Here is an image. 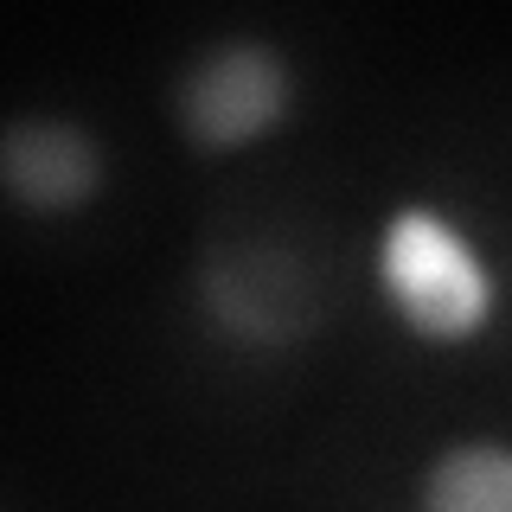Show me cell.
<instances>
[{"mask_svg": "<svg viewBox=\"0 0 512 512\" xmlns=\"http://www.w3.org/2000/svg\"><path fill=\"white\" fill-rule=\"evenodd\" d=\"M365 276L391 327L429 352L480 346L506 320V269L493 263L468 218L423 192L397 199L372 224Z\"/></svg>", "mask_w": 512, "mask_h": 512, "instance_id": "1", "label": "cell"}, {"mask_svg": "<svg viewBox=\"0 0 512 512\" xmlns=\"http://www.w3.org/2000/svg\"><path fill=\"white\" fill-rule=\"evenodd\" d=\"M301 116V64L276 32L231 26L199 39L167 77V122L192 160H244Z\"/></svg>", "mask_w": 512, "mask_h": 512, "instance_id": "2", "label": "cell"}, {"mask_svg": "<svg viewBox=\"0 0 512 512\" xmlns=\"http://www.w3.org/2000/svg\"><path fill=\"white\" fill-rule=\"evenodd\" d=\"M192 314L224 352L282 359L320 327V282L308 256L276 237H237L212 244L192 263Z\"/></svg>", "mask_w": 512, "mask_h": 512, "instance_id": "3", "label": "cell"}, {"mask_svg": "<svg viewBox=\"0 0 512 512\" xmlns=\"http://www.w3.org/2000/svg\"><path fill=\"white\" fill-rule=\"evenodd\" d=\"M116 186L109 135L71 109H20L0 128V199L13 224H77Z\"/></svg>", "mask_w": 512, "mask_h": 512, "instance_id": "4", "label": "cell"}, {"mask_svg": "<svg viewBox=\"0 0 512 512\" xmlns=\"http://www.w3.org/2000/svg\"><path fill=\"white\" fill-rule=\"evenodd\" d=\"M423 512H512V436H448L416 468Z\"/></svg>", "mask_w": 512, "mask_h": 512, "instance_id": "5", "label": "cell"}]
</instances>
